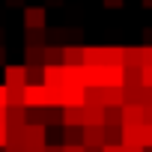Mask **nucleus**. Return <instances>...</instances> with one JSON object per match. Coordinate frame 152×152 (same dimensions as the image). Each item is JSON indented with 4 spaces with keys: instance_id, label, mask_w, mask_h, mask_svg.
<instances>
[{
    "instance_id": "f03ea898",
    "label": "nucleus",
    "mask_w": 152,
    "mask_h": 152,
    "mask_svg": "<svg viewBox=\"0 0 152 152\" xmlns=\"http://www.w3.org/2000/svg\"><path fill=\"white\" fill-rule=\"evenodd\" d=\"M60 104L69 107V104H84L87 102V84H63L60 90Z\"/></svg>"
},
{
    "instance_id": "9b49d317",
    "label": "nucleus",
    "mask_w": 152,
    "mask_h": 152,
    "mask_svg": "<svg viewBox=\"0 0 152 152\" xmlns=\"http://www.w3.org/2000/svg\"><path fill=\"white\" fill-rule=\"evenodd\" d=\"M63 125H84V104L63 107Z\"/></svg>"
},
{
    "instance_id": "4468645a",
    "label": "nucleus",
    "mask_w": 152,
    "mask_h": 152,
    "mask_svg": "<svg viewBox=\"0 0 152 152\" xmlns=\"http://www.w3.org/2000/svg\"><path fill=\"white\" fill-rule=\"evenodd\" d=\"M66 63L69 66H87V48L66 45Z\"/></svg>"
},
{
    "instance_id": "4c0bfd02",
    "label": "nucleus",
    "mask_w": 152,
    "mask_h": 152,
    "mask_svg": "<svg viewBox=\"0 0 152 152\" xmlns=\"http://www.w3.org/2000/svg\"><path fill=\"white\" fill-rule=\"evenodd\" d=\"M45 152H63V146H48L45 143Z\"/></svg>"
},
{
    "instance_id": "f704fd0d",
    "label": "nucleus",
    "mask_w": 152,
    "mask_h": 152,
    "mask_svg": "<svg viewBox=\"0 0 152 152\" xmlns=\"http://www.w3.org/2000/svg\"><path fill=\"white\" fill-rule=\"evenodd\" d=\"M143 39H146V45H152V27H143Z\"/></svg>"
},
{
    "instance_id": "aec40b11",
    "label": "nucleus",
    "mask_w": 152,
    "mask_h": 152,
    "mask_svg": "<svg viewBox=\"0 0 152 152\" xmlns=\"http://www.w3.org/2000/svg\"><path fill=\"white\" fill-rule=\"evenodd\" d=\"M9 143L27 149V125H21V128H9Z\"/></svg>"
},
{
    "instance_id": "39448f33",
    "label": "nucleus",
    "mask_w": 152,
    "mask_h": 152,
    "mask_svg": "<svg viewBox=\"0 0 152 152\" xmlns=\"http://www.w3.org/2000/svg\"><path fill=\"white\" fill-rule=\"evenodd\" d=\"M24 45L27 48H45L48 45V27H24Z\"/></svg>"
},
{
    "instance_id": "dca6fc26",
    "label": "nucleus",
    "mask_w": 152,
    "mask_h": 152,
    "mask_svg": "<svg viewBox=\"0 0 152 152\" xmlns=\"http://www.w3.org/2000/svg\"><path fill=\"white\" fill-rule=\"evenodd\" d=\"M122 72H125V84H143V66L140 63H125Z\"/></svg>"
},
{
    "instance_id": "c756f323",
    "label": "nucleus",
    "mask_w": 152,
    "mask_h": 152,
    "mask_svg": "<svg viewBox=\"0 0 152 152\" xmlns=\"http://www.w3.org/2000/svg\"><path fill=\"white\" fill-rule=\"evenodd\" d=\"M143 84L152 87V66H143Z\"/></svg>"
},
{
    "instance_id": "a19ab883",
    "label": "nucleus",
    "mask_w": 152,
    "mask_h": 152,
    "mask_svg": "<svg viewBox=\"0 0 152 152\" xmlns=\"http://www.w3.org/2000/svg\"><path fill=\"white\" fill-rule=\"evenodd\" d=\"M140 3H143V6H146V9H152V0H140Z\"/></svg>"
},
{
    "instance_id": "393cba45",
    "label": "nucleus",
    "mask_w": 152,
    "mask_h": 152,
    "mask_svg": "<svg viewBox=\"0 0 152 152\" xmlns=\"http://www.w3.org/2000/svg\"><path fill=\"white\" fill-rule=\"evenodd\" d=\"M140 63L143 66H152V45H143L140 48Z\"/></svg>"
},
{
    "instance_id": "423d86ee",
    "label": "nucleus",
    "mask_w": 152,
    "mask_h": 152,
    "mask_svg": "<svg viewBox=\"0 0 152 152\" xmlns=\"http://www.w3.org/2000/svg\"><path fill=\"white\" fill-rule=\"evenodd\" d=\"M6 125L9 128L27 125V104H6Z\"/></svg>"
},
{
    "instance_id": "ddd939ff",
    "label": "nucleus",
    "mask_w": 152,
    "mask_h": 152,
    "mask_svg": "<svg viewBox=\"0 0 152 152\" xmlns=\"http://www.w3.org/2000/svg\"><path fill=\"white\" fill-rule=\"evenodd\" d=\"M102 102L107 104H125V90L122 87H102Z\"/></svg>"
},
{
    "instance_id": "79ce46f5",
    "label": "nucleus",
    "mask_w": 152,
    "mask_h": 152,
    "mask_svg": "<svg viewBox=\"0 0 152 152\" xmlns=\"http://www.w3.org/2000/svg\"><path fill=\"white\" fill-rule=\"evenodd\" d=\"M0 45H3V30H0Z\"/></svg>"
},
{
    "instance_id": "412c9836",
    "label": "nucleus",
    "mask_w": 152,
    "mask_h": 152,
    "mask_svg": "<svg viewBox=\"0 0 152 152\" xmlns=\"http://www.w3.org/2000/svg\"><path fill=\"white\" fill-rule=\"evenodd\" d=\"M104 143H122V125H104Z\"/></svg>"
},
{
    "instance_id": "7c9ffc66",
    "label": "nucleus",
    "mask_w": 152,
    "mask_h": 152,
    "mask_svg": "<svg viewBox=\"0 0 152 152\" xmlns=\"http://www.w3.org/2000/svg\"><path fill=\"white\" fill-rule=\"evenodd\" d=\"M104 152H125L122 143H104Z\"/></svg>"
},
{
    "instance_id": "2f4dec72",
    "label": "nucleus",
    "mask_w": 152,
    "mask_h": 152,
    "mask_svg": "<svg viewBox=\"0 0 152 152\" xmlns=\"http://www.w3.org/2000/svg\"><path fill=\"white\" fill-rule=\"evenodd\" d=\"M143 122L152 125V104H143Z\"/></svg>"
},
{
    "instance_id": "5701e85b",
    "label": "nucleus",
    "mask_w": 152,
    "mask_h": 152,
    "mask_svg": "<svg viewBox=\"0 0 152 152\" xmlns=\"http://www.w3.org/2000/svg\"><path fill=\"white\" fill-rule=\"evenodd\" d=\"M9 90V104H27L24 102V87H6Z\"/></svg>"
},
{
    "instance_id": "1a4fd4ad",
    "label": "nucleus",
    "mask_w": 152,
    "mask_h": 152,
    "mask_svg": "<svg viewBox=\"0 0 152 152\" xmlns=\"http://www.w3.org/2000/svg\"><path fill=\"white\" fill-rule=\"evenodd\" d=\"M84 146H104V125H84Z\"/></svg>"
},
{
    "instance_id": "cd10ccee",
    "label": "nucleus",
    "mask_w": 152,
    "mask_h": 152,
    "mask_svg": "<svg viewBox=\"0 0 152 152\" xmlns=\"http://www.w3.org/2000/svg\"><path fill=\"white\" fill-rule=\"evenodd\" d=\"M9 104V90H6V84H0V107H6Z\"/></svg>"
},
{
    "instance_id": "bb28decb",
    "label": "nucleus",
    "mask_w": 152,
    "mask_h": 152,
    "mask_svg": "<svg viewBox=\"0 0 152 152\" xmlns=\"http://www.w3.org/2000/svg\"><path fill=\"white\" fill-rule=\"evenodd\" d=\"M48 39H54L57 45H63V30H60V27H51V30H48Z\"/></svg>"
},
{
    "instance_id": "e433bc0d",
    "label": "nucleus",
    "mask_w": 152,
    "mask_h": 152,
    "mask_svg": "<svg viewBox=\"0 0 152 152\" xmlns=\"http://www.w3.org/2000/svg\"><path fill=\"white\" fill-rule=\"evenodd\" d=\"M0 66H6V48L0 45Z\"/></svg>"
},
{
    "instance_id": "a211bd4d",
    "label": "nucleus",
    "mask_w": 152,
    "mask_h": 152,
    "mask_svg": "<svg viewBox=\"0 0 152 152\" xmlns=\"http://www.w3.org/2000/svg\"><path fill=\"white\" fill-rule=\"evenodd\" d=\"M24 66H45V48H27L24 51Z\"/></svg>"
},
{
    "instance_id": "c9c22d12",
    "label": "nucleus",
    "mask_w": 152,
    "mask_h": 152,
    "mask_svg": "<svg viewBox=\"0 0 152 152\" xmlns=\"http://www.w3.org/2000/svg\"><path fill=\"white\" fill-rule=\"evenodd\" d=\"M6 6H24V0H3Z\"/></svg>"
},
{
    "instance_id": "0eeeda50",
    "label": "nucleus",
    "mask_w": 152,
    "mask_h": 152,
    "mask_svg": "<svg viewBox=\"0 0 152 152\" xmlns=\"http://www.w3.org/2000/svg\"><path fill=\"white\" fill-rule=\"evenodd\" d=\"M84 125H104V104L84 102Z\"/></svg>"
},
{
    "instance_id": "6e6552de",
    "label": "nucleus",
    "mask_w": 152,
    "mask_h": 152,
    "mask_svg": "<svg viewBox=\"0 0 152 152\" xmlns=\"http://www.w3.org/2000/svg\"><path fill=\"white\" fill-rule=\"evenodd\" d=\"M122 125H143V104H122Z\"/></svg>"
},
{
    "instance_id": "9d476101",
    "label": "nucleus",
    "mask_w": 152,
    "mask_h": 152,
    "mask_svg": "<svg viewBox=\"0 0 152 152\" xmlns=\"http://www.w3.org/2000/svg\"><path fill=\"white\" fill-rule=\"evenodd\" d=\"M45 84H48V87H54V90H60V87L66 84L63 63H60V66H45Z\"/></svg>"
},
{
    "instance_id": "a878e982",
    "label": "nucleus",
    "mask_w": 152,
    "mask_h": 152,
    "mask_svg": "<svg viewBox=\"0 0 152 152\" xmlns=\"http://www.w3.org/2000/svg\"><path fill=\"white\" fill-rule=\"evenodd\" d=\"M63 152H87L84 143H63Z\"/></svg>"
},
{
    "instance_id": "ea45409f",
    "label": "nucleus",
    "mask_w": 152,
    "mask_h": 152,
    "mask_svg": "<svg viewBox=\"0 0 152 152\" xmlns=\"http://www.w3.org/2000/svg\"><path fill=\"white\" fill-rule=\"evenodd\" d=\"M0 125H6V107H0Z\"/></svg>"
},
{
    "instance_id": "20e7f679",
    "label": "nucleus",
    "mask_w": 152,
    "mask_h": 152,
    "mask_svg": "<svg viewBox=\"0 0 152 152\" xmlns=\"http://www.w3.org/2000/svg\"><path fill=\"white\" fill-rule=\"evenodd\" d=\"M24 27H48L45 6H24Z\"/></svg>"
},
{
    "instance_id": "f3484780",
    "label": "nucleus",
    "mask_w": 152,
    "mask_h": 152,
    "mask_svg": "<svg viewBox=\"0 0 152 152\" xmlns=\"http://www.w3.org/2000/svg\"><path fill=\"white\" fill-rule=\"evenodd\" d=\"M63 72H66V84H84V66L63 63Z\"/></svg>"
},
{
    "instance_id": "4be33fe9",
    "label": "nucleus",
    "mask_w": 152,
    "mask_h": 152,
    "mask_svg": "<svg viewBox=\"0 0 152 152\" xmlns=\"http://www.w3.org/2000/svg\"><path fill=\"white\" fill-rule=\"evenodd\" d=\"M45 81V66H27V84H42Z\"/></svg>"
},
{
    "instance_id": "f8f14e48",
    "label": "nucleus",
    "mask_w": 152,
    "mask_h": 152,
    "mask_svg": "<svg viewBox=\"0 0 152 152\" xmlns=\"http://www.w3.org/2000/svg\"><path fill=\"white\" fill-rule=\"evenodd\" d=\"M66 63V45H45V66Z\"/></svg>"
},
{
    "instance_id": "c85d7f7f",
    "label": "nucleus",
    "mask_w": 152,
    "mask_h": 152,
    "mask_svg": "<svg viewBox=\"0 0 152 152\" xmlns=\"http://www.w3.org/2000/svg\"><path fill=\"white\" fill-rule=\"evenodd\" d=\"M0 146H9V125H0Z\"/></svg>"
},
{
    "instance_id": "b1692460",
    "label": "nucleus",
    "mask_w": 152,
    "mask_h": 152,
    "mask_svg": "<svg viewBox=\"0 0 152 152\" xmlns=\"http://www.w3.org/2000/svg\"><path fill=\"white\" fill-rule=\"evenodd\" d=\"M140 146H146V149L152 146V125H149V122L140 125Z\"/></svg>"
},
{
    "instance_id": "2eb2a0df",
    "label": "nucleus",
    "mask_w": 152,
    "mask_h": 152,
    "mask_svg": "<svg viewBox=\"0 0 152 152\" xmlns=\"http://www.w3.org/2000/svg\"><path fill=\"white\" fill-rule=\"evenodd\" d=\"M125 104H143V84H122Z\"/></svg>"
},
{
    "instance_id": "72a5a7b5",
    "label": "nucleus",
    "mask_w": 152,
    "mask_h": 152,
    "mask_svg": "<svg viewBox=\"0 0 152 152\" xmlns=\"http://www.w3.org/2000/svg\"><path fill=\"white\" fill-rule=\"evenodd\" d=\"M125 152H146V146H140V143H131V146H125Z\"/></svg>"
},
{
    "instance_id": "6ab92c4d",
    "label": "nucleus",
    "mask_w": 152,
    "mask_h": 152,
    "mask_svg": "<svg viewBox=\"0 0 152 152\" xmlns=\"http://www.w3.org/2000/svg\"><path fill=\"white\" fill-rule=\"evenodd\" d=\"M104 125H122V104H107L104 107Z\"/></svg>"
},
{
    "instance_id": "f257e3e1",
    "label": "nucleus",
    "mask_w": 152,
    "mask_h": 152,
    "mask_svg": "<svg viewBox=\"0 0 152 152\" xmlns=\"http://www.w3.org/2000/svg\"><path fill=\"white\" fill-rule=\"evenodd\" d=\"M24 102H27V107L60 104V93H57L54 87H48L45 81H42V84H27V87H24Z\"/></svg>"
},
{
    "instance_id": "473e14b6",
    "label": "nucleus",
    "mask_w": 152,
    "mask_h": 152,
    "mask_svg": "<svg viewBox=\"0 0 152 152\" xmlns=\"http://www.w3.org/2000/svg\"><path fill=\"white\" fill-rule=\"evenodd\" d=\"M122 3H125V0H104V6H107V9H119Z\"/></svg>"
},
{
    "instance_id": "58836bf2",
    "label": "nucleus",
    "mask_w": 152,
    "mask_h": 152,
    "mask_svg": "<svg viewBox=\"0 0 152 152\" xmlns=\"http://www.w3.org/2000/svg\"><path fill=\"white\" fill-rule=\"evenodd\" d=\"M24 152H45V146H27Z\"/></svg>"
},
{
    "instance_id": "7ed1b4c3",
    "label": "nucleus",
    "mask_w": 152,
    "mask_h": 152,
    "mask_svg": "<svg viewBox=\"0 0 152 152\" xmlns=\"http://www.w3.org/2000/svg\"><path fill=\"white\" fill-rule=\"evenodd\" d=\"M3 84L6 87H27V66H3Z\"/></svg>"
}]
</instances>
